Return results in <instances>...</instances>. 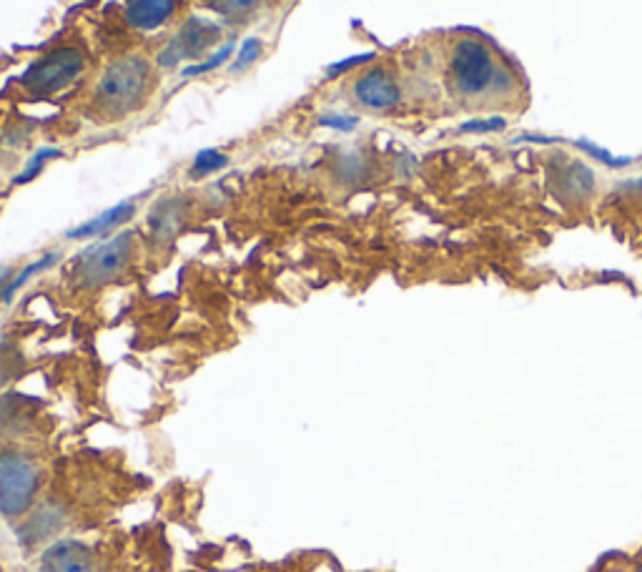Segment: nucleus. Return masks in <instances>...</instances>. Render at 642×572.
<instances>
[{
	"label": "nucleus",
	"mask_w": 642,
	"mask_h": 572,
	"mask_svg": "<svg viewBox=\"0 0 642 572\" xmlns=\"http://www.w3.org/2000/svg\"><path fill=\"white\" fill-rule=\"evenodd\" d=\"M153 88L151 63L143 56H123L103 71L96 86V108L111 121L136 113Z\"/></svg>",
	"instance_id": "nucleus-1"
},
{
	"label": "nucleus",
	"mask_w": 642,
	"mask_h": 572,
	"mask_svg": "<svg viewBox=\"0 0 642 572\" xmlns=\"http://www.w3.org/2000/svg\"><path fill=\"white\" fill-rule=\"evenodd\" d=\"M41 467L28 455L16 450L0 452V515L21 520L31 512L41 492Z\"/></svg>",
	"instance_id": "nucleus-2"
},
{
	"label": "nucleus",
	"mask_w": 642,
	"mask_h": 572,
	"mask_svg": "<svg viewBox=\"0 0 642 572\" xmlns=\"http://www.w3.org/2000/svg\"><path fill=\"white\" fill-rule=\"evenodd\" d=\"M86 68V56L76 46H58L26 68L21 86L28 96L48 98L71 86Z\"/></svg>",
	"instance_id": "nucleus-3"
},
{
	"label": "nucleus",
	"mask_w": 642,
	"mask_h": 572,
	"mask_svg": "<svg viewBox=\"0 0 642 572\" xmlns=\"http://www.w3.org/2000/svg\"><path fill=\"white\" fill-rule=\"evenodd\" d=\"M449 73H452L454 91L464 98L487 93L500 76L490 48L482 41H472V38H462V41L454 43Z\"/></svg>",
	"instance_id": "nucleus-4"
},
{
	"label": "nucleus",
	"mask_w": 642,
	"mask_h": 572,
	"mask_svg": "<svg viewBox=\"0 0 642 572\" xmlns=\"http://www.w3.org/2000/svg\"><path fill=\"white\" fill-rule=\"evenodd\" d=\"M131 254L133 234L131 231H121L113 239L101 241V244L83 251L76 259V266H73V276H76V281L83 289H98V286L108 284L126 269Z\"/></svg>",
	"instance_id": "nucleus-5"
},
{
	"label": "nucleus",
	"mask_w": 642,
	"mask_h": 572,
	"mask_svg": "<svg viewBox=\"0 0 642 572\" xmlns=\"http://www.w3.org/2000/svg\"><path fill=\"white\" fill-rule=\"evenodd\" d=\"M221 31L214 21L206 18H189L184 26L179 28L174 38L166 43V48L156 56L161 68H176L186 61H199L204 58L211 48L219 43Z\"/></svg>",
	"instance_id": "nucleus-6"
},
{
	"label": "nucleus",
	"mask_w": 642,
	"mask_h": 572,
	"mask_svg": "<svg viewBox=\"0 0 642 572\" xmlns=\"http://www.w3.org/2000/svg\"><path fill=\"white\" fill-rule=\"evenodd\" d=\"M354 98L364 108L387 111V108H394L402 101V91H399L397 78L387 68H372V71L357 78V83H354Z\"/></svg>",
	"instance_id": "nucleus-7"
},
{
	"label": "nucleus",
	"mask_w": 642,
	"mask_h": 572,
	"mask_svg": "<svg viewBox=\"0 0 642 572\" xmlns=\"http://www.w3.org/2000/svg\"><path fill=\"white\" fill-rule=\"evenodd\" d=\"M41 572H98V567L86 542L58 540L43 550Z\"/></svg>",
	"instance_id": "nucleus-8"
},
{
	"label": "nucleus",
	"mask_w": 642,
	"mask_h": 572,
	"mask_svg": "<svg viewBox=\"0 0 642 572\" xmlns=\"http://www.w3.org/2000/svg\"><path fill=\"white\" fill-rule=\"evenodd\" d=\"M179 0H128L126 21L136 31L151 33L174 18Z\"/></svg>",
	"instance_id": "nucleus-9"
},
{
	"label": "nucleus",
	"mask_w": 642,
	"mask_h": 572,
	"mask_svg": "<svg viewBox=\"0 0 642 572\" xmlns=\"http://www.w3.org/2000/svg\"><path fill=\"white\" fill-rule=\"evenodd\" d=\"M133 214H136V204H133V201H121V204L111 206V209H106L103 214H98L96 219H88L86 224L68 231V239H96V236H103L108 234V231L118 229L121 224H126Z\"/></svg>",
	"instance_id": "nucleus-10"
},
{
	"label": "nucleus",
	"mask_w": 642,
	"mask_h": 572,
	"mask_svg": "<svg viewBox=\"0 0 642 572\" xmlns=\"http://www.w3.org/2000/svg\"><path fill=\"white\" fill-rule=\"evenodd\" d=\"M186 204L181 199H164L153 206V211L148 214V229L158 236V239H169L179 224L184 221Z\"/></svg>",
	"instance_id": "nucleus-11"
},
{
	"label": "nucleus",
	"mask_w": 642,
	"mask_h": 572,
	"mask_svg": "<svg viewBox=\"0 0 642 572\" xmlns=\"http://www.w3.org/2000/svg\"><path fill=\"white\" fill-rule=\"evenodd\" d=\"M560 179L565 194L575 196V199H587V196L595 191V174H592V169H587L582 161H567V164L562 166Z\"/></svg>",
	"instance_id": "nucleus-12"
},
{
	"label": "nucleus",
	"mask_w": 642,
	"mask_h": 572,
	"mask_svg": "<svg viewBox=\"0 0 642 572\" xmlns=\"http://www.w3.org/2000/svg\"><path fill=\"white\" fill-rule=\"evenodd\" d=\"M58 259H61V254H58V251H53V254H46V256H41V259L33 261V264L23 266V269L18 271V274H13L11 284L6 286V292H3V302H11V299L16 297L18 292H21L23 286H26L28 281L33 279V276H38V274H41V271L51 269V266L56 264Z\"/></svg>",
	"instance_id": "nucleus-13"
},
{
	"label": "nucleus",
	"mask_w": 642,
	"mask_h": 572,
	"mask_svg": "<svg viewBox=\"0 0 642 572\" xmlns=\"http://www.w3.org/2000/svg\"><path fill=\"white\" fill-rule=\"evenodd\" d=\"M226 164H229V156L221 154V151L206 149L201 151V154H196L194 166H191V176H194V179H201V176L216 174V171L224 169Z\"/></svg>",
	"instance_id": "nucleus-14"
},
{
	"label": "nucleus",
	"mask_w": 642,
	"mask_h": 572,
	"mask_svg": "<svg viewBox=\"0 0 642 572\" xmlns=\"http://www.w3.org/2000/svg\"><path fill=\"white\" fill-rule=\"evenodd\" d=\"M58 156H61V151H58V149H41L36 156H33L31 161H28V166L23 169V174H18L13 184L23 186V184H28V181H33L36 176L43 174V169H46L48 161L58 159Z\"/></svg>",
	"instance_id": "nucleus-15"
},
{
	"label": "nucleus",
	"mask_w": 642,
	"mask_h": 572,
	"mask_svg": "<svg viewBox=\"0 0 642 572\" xmlns=\"http://www.w3.org/2000/svg\"><path fill=\"white\" fill-rule=\"evenodd\" d=\"M211 6L224 18H246L261 6V0H211Z\"/></svg>",
	"instance_id": "nucleus-16"
},
{
	"label": "nucleus",
	"mask_w": 642,
	"mask_h": 572,
	"mask_svg": "<svg viewBox=\"0 0 642 572\" xmlns=\"http://www.w3.org/2000/svg\"><path fill=\"white\" fill-rule=\"evenodd\" d=\"M234 56V41L231 43H226V46H221L219 51L214 53V56L209 58V61H204V63H196V66H189V68H184V78H194V76H201V73H209V71H216V68H221L224 66L226 61H229V58Z\"/></svg>",
	"instance_id": "nucleus-17"
},
{
	"label": "nucleus",
	"mask_w": 642,
	"mask_h": 572,
	"mask_svg": "<svg viewBox=\"0 0 642 572\" xmlns=\"http://www.w3.org/2000/svg\"><path fill=\"white\" fill-rule=\"evenodd\" d=\"M575 143H577V149L585 151L587 156H592V159H597V161H600V164L610 166V169H622V166H627V164H630V161H632V159H617V156H612L610 151L600 149L597 143L587 141V138H580V141H575Z\"/></svg>",
	"instance_id": "nucleus-18"
},
{
	"label": "nucleus",
	"mask_w": 642,
	"mask_h": 572,
	"mask_svg": "<svg viewBox=\"0 0 642 572\" xmlns=\"http://www.w3.org/2000/svg\"><path fill=\"white\" fill-rule=\"evenodd\" d=\"M507 126L505 118H472V121L462 123L459 131L464 133H497Z\"/></svg>",
	"instance_id": "nucleus-19"
},
{
	"label": "nucleus",
	"mask_w": 642,
	"mask_h": 572,
	"mask_svg": "<svg viewBox=\"0 0 642 572\" xmlns=\"http://www.w3.org/2000/svg\"><path fill=\"white\" fill-rule=\"evenodd\" d=\"M259 56H261V41L251 38V41H246L244 46H241L239 58H236V61L231 63V71H234V73L244 71V68H249L251 63H254Z\"/></svg>",
	"instance_id": "nucleus-20"
},
{
	"label": "nucleus",
	"mask_w": 642,
	"mask_h": 572,
	"mask_svg": "<svg viewBox=\"0 0 642 572\" xmlns=\"http://www.w3.org/2000/svg\"><path fill=\"white\" fill-rule=\"evenodd\" d=\"M319 123L321 126L337 128V131H352V128L359 126V118L357 116H321Z\"/></svg>",
	"instance_id": "nucleus-21"
},
{
	"label": "nucleus",
	"mask_w": 642,
	"mask_h": 572,
	"mask_svg": "<svg viewBox=\"0 0 642 572\" xmlns=\"http://www.w3.org/2000/svg\"><path fill=\"white\" fill-rule=\"evenodd\" d=\"M369 58H374V53H364V56H354L349 58V61H342V63H334L332 68H329V76H337V73H344L349 71V68L359 66V63H367Z\"/></svg>",
	"instance_id": "nucleus-22"
},
{
	"label": "nucleus",
	"mask_w": 642,
	"mask_h": 572,
	"mask_svg": "<svg viewBox=\"0 0 642 572\" xmlns=\"http://www.w3.org/2000/svg\"><path fill=\"white\" fill-rule=\"evenodd\" d=\"M13 279V269L6 264H0V299H3V292H6V286L11 284Z\"/></svg>",
	"instance_id": "nucleus-23"
}]
</instances>
